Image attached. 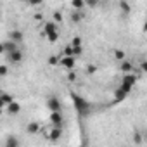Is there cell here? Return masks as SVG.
Listing matches in <instances>:
<instances>
[{
    "mask_svg": "<svg viewBox=\"0 0 147 147\" xmlns=\"http://www.w3.org/2000/svg\"><path fill=\"white\" fill-rule=\"evenodd\" d=\"M73 49H75V57H78V55L83 54V47H73Z\"/></svg>",
    "mask_w": 147,
    "mask_h": 147,
    "instance_id": "obj_31",
    "label": "cell"
},
{
    "mask_svg": "<svg viewBox=\"0 0 147 147\" xmlns=\"http://www.w3.org/2000/svg\"><path fill=\"white\" fill-rule=\"evenodd\" d=\"M142 30H144V31H145V33H147V21H145V23H144V26H142Z\"/></svg>",
    "mask_w": 147,
    "mask_h": 147,
    "instance_id": "obj_34",
    "label": "cell"
},
{
    "mask_svg": "<svg viewBox=\"0 0 147 147\" xmlns=\"http://www.w3.org/2000/svg\"><path fill=\"white\" fill-rule=\"evenodd\" d=\"M57 28H59V26H57V24H55L54 21H47V23L43 24V30L40 31V35L47 38L49 35H52V33H55V31H57Z\"/></svg>",
    "mask_w": 147,
    "mask_h": 147,
    "instance_id": "obj_4",
    "label": "cell"
},
{
    "mask_svg": "<svg viewBox=\"0 0 147 147\" xmlns=\"http://www.w3.org/2000/svg\"><path fill=\"white\" fill-rule=\"evenodd\" d=\"M62 55H64V57H75V49L67 43V45L64 47V50H62Z\"/></svg>",
    "mask_w": 147,
    "mask_h": 147,
    "instance_id": "obj_20",
    "label": "cell"
},
{
    "mask_svg": "<svg viewBox=\"0 0 147 147\" xmlns=\"http://www.w3.org/2000/svg\"><path fill=\"white\" fill-rule=\"evenodd\" d=\"M59 66L64 67V69H67V71H73V69H75V57H64V55H62Z\"/></svg>",
    "mask_w": 147,
    "mask_h": 147,
    "instance_id": "obj_7",
    "label": "cell"
},
{
    "mask_svg": "<svg viewBox=\"0 0 147 147\" xmlns=\"http://www.w3.org/2000/svg\"><path fill=\"white\" fill-rule=\"evenodd\" d=\"M50 123L55 128H62V123H64L62 113H50Z\"/></svg>",
    "mask_w": 147,
    "mask_h": 147,
    "instance_id": "obj_5",
    "label": "cell"
},
{
    "mask_svg": "<svg viewBox=\"0 0 147 147\" xmlns=\"http://www.w3.org/2000/svg\"><path fill=\"white\" fill-rule=\"evenodd\" d=\"M47 40H49L50 43H55V42L59 40V31H55V33H52V35H49V36H47Z\"/></svg>",
    "mask_w": 147,
    "mask_h": 147,
    "instance_id": "obj_25",
    "label": "cell"
},
{
    "mask_svg": "<svg viewBox=\"0 0 147 147\" xmlns=\"http://www.w3.org/2000/svg\"><path fill=\"white\" fill-rule=\"evenodd\" d=\"M9 73V67H7V64H2L0 66V76H5Z\"/></svg>",
    "mask_w": 147,
    "mask_h": 147,
    "instance_id": "obj_27",
    "label": "cell"
},
{
    "mask_svg": "<svg viewBox=\"0 0 147 147\" xmlns=\"http://www.w3.org/2000/svg\"><path fill=\"white\" fill-rule=\"evenodd\" d=\"M40 130H42V126H40V123H36V121H30V123L26 125V133H28V135H36V133H40Z\"/></svg>",
    "mask_w": 147,
    "mask_h": 147,
    "instance_id": "obj_8",
    "label": "cell"
},
{
    "mask_svg": "<svg viewBox=\"0 0 147 147\" xmlns=\"http://www.w3.org/2000/svg\"><path fill=\"white\" fill-rule=\"evenodd\" d=\"M119 88H121V90H125L126 94H130V92L133 90V87H128V85H125V83H121V85H119Z\"/></svg>",
    "mask_w": 147,
    "mask_h": 147,
    "instance_id": "obj_29",
    "label": "cell"
},
{
    "mask_svg": "<svg viewBox=\"0 0 147 147\" xmlns=\"http://www.w3.org/2000/svg\"><path fill=\"white\" fill-rule=\"evenodd\" d=\"M5 147H19V138H18V137H9V138H5Z\"/></svg>",
    "mask_w": 147,
    "mask_h": 147,
    "instance_id": "obj_18",
    "label": "cell"
},
{
    "mask_svg": "<svg viewBox=\"0 0 147 147\" xmlns=\"http://www.w3.org/2000/svg\"><path fill=\"white\" fill-rule=\"evenodd\" d=\"M71 7L75 9V11H83V9L87 7V4H85V0H73V2H71Z\"/></svg>",
    "mask_w": 147,
    "mask_h": 147,
    "instance_id": "obj_16",
    "label": "cell"
},
{
    "mask_svg": "<svg viewBox=\"0 0 147 147\" xmlns=\"http://www.w3.org/2000/svg\"><path fill=\"white\" fill-rule=\"evenodd\" d=\"M71 99H73V102H75V107H76V111L83 116H87L88 113H90V104H88V100H85L83 97H80L78 94H75V92H71Z\"/></svg>",
    "mask_w": 147,
    "mask_h": 147,
    "instance_id": "obj_1",
    "label": "cell"
},
{
    "mask_svg": "<svg viewBox=\"0 0 147 147\" xmlns=\"http://www.w3.org/2000/svg\"><path fill=\"white\" fill-rule=\"evenodd\" d=\"M5 111H7L11 116H16V114H19V113H21V104H19V102H12L11 106H7V107H5Z\"/></svg>",
    "mask_w": 147,
    "mask_h": 147,
    "instance_id": "obj_10",
    "label": "cell"
},
{
    "mask_svg": "<svg viewBox=\"0 0 147 147\" xmlns=\"http://www.w3.org/2000/svg\"><path fill=\"white\" fill-rule=\"evenodd\" d=\"M16 50H19V49H18V43L12 42V40H7V42H4L2 45H0V52L5 54V55H11V54L16 52Z\"/></svg>",
    "mask_w": 147,
    "mask_h": 147,
    "instance_id": "obj_2",
    "label": "cell"
},
{
    "mask_svg": "<svg viewBox=\"0 0 147 147\" xmlns=\"http://www.w3.org/2000/svg\"><path fill=\"white\" fill-rule=\"evenodd\" d=\"M118 5H119V9L123 11V14H130V12H131V5H130L128 2H123V0H121Z\"/></svg>",
    "mask_w": 147,
    "mask_h": 147,
    "instance_id": "obj_21",
    "label": "cell"
},
{
    "mask_svg": "<svg viewBox=\"0 0 147 147\" xmlns=\"http://www.w3.org/2000/svg\"><path fill=\"white\" fill-rule=\"evenodd\" d=\"M47 137H49V140H50V142H57V140L62 137V128H55V126H52V130L49 131V135H47Z\"/></svg>",
    "mask_w": 147,
    "mask_h": 147,
    "instance_id": "obj_9",
    "label": "cell"
},
{
    "mask_svg": "<svg viewBox=\"0 0 147 147\" xmlns=\"http://www.w3.org/2000/svg\"><path fill=\"white\" fill-rule=\"evenodd\" d=\"M62 19H64V18H62V12H61V11H55V12L52 14V21H54V23H55L57 26H59V24L62 23Z\"/></svg>",
    "mask_w": 147,
    "mask_h": 147,
    "instance_id": "obj_22",
    "label": "cell"
},
{
    "mask_svg": "<svg viewBox=\"0 0 147 147\" xmlns=\"http://www.w3.org/2000/svg\"><path fill=\"white\" fill-rule=\"evenodd\" d=\"M138 69H140L142 73H147V61H142L140 66H138Z\"/></svg>",
    "mask_w": 147,
    "mask_h": 147,
    "instance_id": "obj_30",
    "label": "cell"
},
{
    "mask_svg": "<svg viewBox=\"0 0 147 147\" xmlns=\"http://www.w3.org/2000/svg\"><path fill=\"white\" fill-rule=\"evenodd\" d=\"M69 45H71V47H83V40H82V36H75V38L69 42Z\"/></svg>",
    "mask_w": 147,
    "mask_h": 147,
    "instance_id": "obj_23",
    "label": "cell"
},
{
    "mask_svg": "<svg viewBox=\"0 0 147 147\" xmlns=\"http://www.w3.org/2000/svg\"><path fill=\"white\" fill-rule=\"evenodd\" d=\"M126 97H128V94H126L125 90H121L119 87L114 90V102H121V100H125Z\"/></svg>",
    "mask_w": 147,
    "mask_h": 147,
    "instance_id": "obj_13",
    "label": "cell"
},
{
    "mask_svg": "<svg viewBox=\"0 0 147 147\" xmlns=\"http://www.w3.org/2000/svg\"><path fill=\"white\" fill-rule=\"evenodd\" d=\"M133 142H135V144H142V142H144L142 133H133Z\"/></svg>",
    "mask_w": 147,
    "mask_h": 147,
    "instance_id": "obj_26",
    "label": "cell"
},
{
    "mask_svg": "<svg viewBox=\"0 0 147 147\" xmlns=\"http://www.w3.org/2000/svg\"><path fill=\"white\" fill-rule=\"evenodd\" d=\"M61 59H62V54H61V55H55V54H54V55L49 57V64H50V66H59V64H61Z\"/></svg>",
    "mask_w": 147,
    "mask_h": 147,
    "instance_id": "obj_19",
    "label": "cell"
},
{
    "mask_svg": "<svg viewBox=\"0 0 147 147\" xmlns=\"http://www.w3.org/2000/svg\"><path fill=\"white\" fill-rule=\"evenodd\" d=\"M12 102H16V100H14V97H12L11 94L4 92V94H2V106H4V107H7V106H11Z\"/></svg>",
    "mask_w": 147,
    "mask_h": 147,
    "instance_id": "obj_15",
    "label": "cell"
},
{
    "mask_svg": "<svg viewBox=\"0 0 147 147\" xmlns=\"http://www.w3.org/2000/svg\"><path fill=\"white\" fill-rule=\"evenodd\" d=\"M119 69L123 71V75H128V73H133V64L130 61H123L119 64Z\"/></svg>",
    "mask_w": 147,
    "mask_h": 147,
    "instance_id": "obj_12",
    "label": "cell"
},
{
    "mask_svg": "<svg viewBox=\"0 0 147 147\" xmlns=\"http://www.w3.org/2000/svg\"><path fill=\"white\" fill-rule=\"evenodd\" d=\"M125 55H126V54H125V50H119V49H118V50H114V57H116L119 62L126 61V59H125Z\"/></svg>",
    "mask_w": 147,
    "mask_h": 147,
    "instance_id": "obj_24",
    "label": "cell"
},
{
    "mask_svg": "<svg viewBox=\"0 0 147 147\" xmlns=\"http://www.w3.org/2000/svg\"><path fill=\"white\" fill-rule=\"evenodd\" d=\"M137 82H138V78H137L135 73H128V75H123V78H121V83H125V85H128V87H135Z\"/></svg>",
    "mask_w": 147,
    "mask_h": 147,
    "instance_id": "obj_6",
    "label": "cell"
},
{
    "mask_svg": "<svg viewBox=\"0 0 147 147\" xmlns=\"http://www.w3.org/2000/svg\"><path fill=\"white\" fill-rule=\"evenodd\" d=\"M23 38H24L23 31H19V30H14V31H11V40H12V42H16V43H21V42H23Z\"/></svg>",
    "mask_w": 147,
    "mask_h": 147,
    "instance_id": "obj_14",
    "label": "cell"
},
{
    "mask_svg": "<svg viewBox=\"0 0 147 147\" xmlns=\"http://www.w3.org/2000/svg\"><path fill=\"white\" fill-rule=\"evenodd\" d=\"M7 57H9V61H11V62L18 64V62H21V61H23L24 54H23V50H16V52H12V54H11V55H7Z\"/></svg>",
    "mask_w": 147,
    "mask_h": 147,
    "instance_id": "obj_11",
    "label": "cell"
},
{
    "mask_svg": "<svg viewBox=\"0 0 147 147\" xmlns=\"http://www.w3.org/2000/svg\"><path fill=\"white\" fill-rule=\"evenodd\" d=\"M47 107L50 113H61L62 111V106H61V100L57 97H49L47 99Z\"/></svg>",
    "mask_w": 147,
    "mask_h": 147,
    "instance_id": "obj_3",
    "label": "cell"
},
{
    "mask_svg": "<svg viewBox=\"0 0 147 147\" xmlns=\"http://www.w3.org/2000/svg\"><path fill=\"white\" fill-rule=\"evenodd\" d=\"M67 80H69V82H75V80H76V75H75L73 71H69V73H67Z\"/></svg>",
    "mask_w": 147,
    "mask_h": 147,
    "instance_id": "obj_32",
    "label": "cell"
},
{
    "mask_svg": "<svg viewBox=\"0 0 147 147\" xmlns=\"http://www.w3.org/2000/svg\"><path fill=\"white\" fill-rule=\"evenodd\" d=\"M95 71H97V66H94V64H88L87 66V73H88V75H94Z\"/></svg>",
    "mask_w": 147,
    "mask_h": 147,
    "instance_id": "obj_28",
    "label": "cell"
},
{
    "mask_svg": "<svg viewBox=\"0 0 147 147\" xmlns=\"http://www.w3.org/2000/svg\"><path fill=\"white\" fill-rule=\"evenodd\" d=\"M83 18H85L83 11H75V12L71 14V21H73V23H82V21H83Z\"/></svg>",
    "mask_w": 147,
    "mask_h": 147,
    "instance_id": "obj_17",
    "label": "cell"
},
{
    "mask_svg": "<svg viewBox=\"0 0 147 147\" xmlns=\"http://www.w3.org/2000/svg\"><path fill=\"white\" fill-rule=\"evenodd\" d=\"M35 19L36 21H43V14H35Z\"/></svg>",
    "mask_w": 147,
    "mask_h": 147,
    "instance_id": "obj_33",
    "label": "cell"
}]
</instances>
